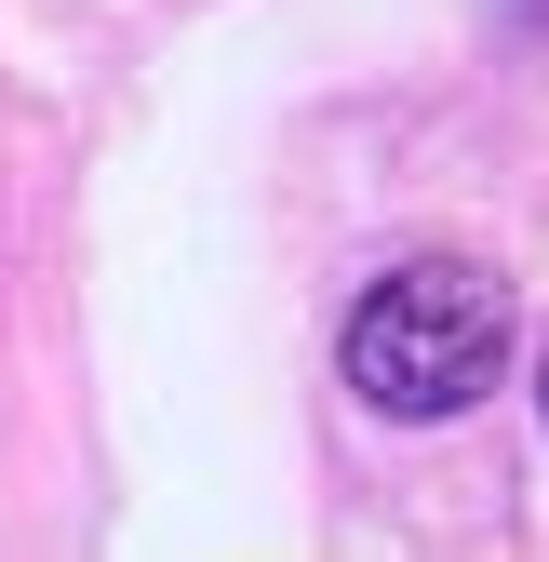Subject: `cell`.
I'll return each mask as SVG.
<instances>
[{"mask_svg": "<svg viewBox=\"0 0 549 562\" xmlns=\"http://www.w3.org/2000/svg\"><path fill=\"white\" fill-rule=\"evenodd\" d=\"M509 281L469 268V255H429V268H389L376 295L349 308V389L402 429L429 415H469L496 375H509Z\"/></svg>", "mask_w": 549, "mask_h": 562, "instance_id": "1", "label": "cell"}, {"mask_svg": "<svg viewBox=\"0 0 549 562\" xmlns=\"http://www.w3.org/2000/svg\"><path fill=\"white\" fill-rule=\"evenodd\" d=\"M536 14H549V0H536Z\"/></svg>", "mask_w": 549, "mask_h": 562, "instance_id": "2", "label": "cell"}, {"mask_svg": "<svg viewBox=\"0 0 549 562\" xmlns=\"http://www.w3.org/2000/svg\"><path fill=\"white\" fill-rule=\"evenodd\" d=\"M536 389H549V375H536Z\"/></svg>", "mask_w": 549, "mask_h": 562, "instance_id": "3", "label": "cell"}]
</instances>
